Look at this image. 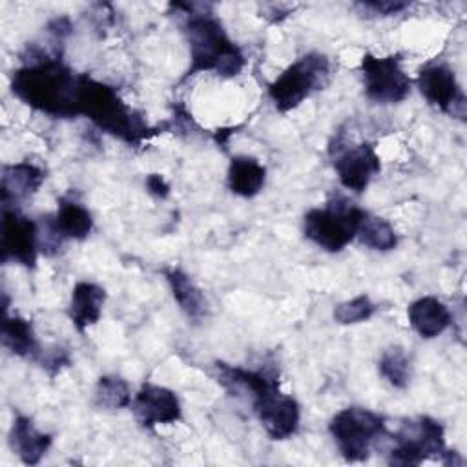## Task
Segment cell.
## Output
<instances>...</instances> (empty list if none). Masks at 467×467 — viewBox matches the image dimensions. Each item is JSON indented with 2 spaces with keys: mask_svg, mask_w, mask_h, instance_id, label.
I'll return each mask as SVG.
<instances>
[{
  "mask_svg": "<svg viewBox=\"0 0 467 467\" xmlns=\"http://www.w3.org/2000/svg\"><path fill=\"white\" fill-rule=\"evenodd\" d=\"M11 91L26 106L49 117H78V75L58 57H38L16 69Z\"/></svg>",
  "mask_w": 467,
  "mask_h": 467,
  "instance_id": "1",
  "label": "cell"
},
{
  "mask_svg": "<svg viewBox=\"0 0 467 467\" xmlns=\"http://www.w3.org/2000/svg\"><path fill=\"white\" fill-rule=\"evenodd\" d=\"M78 115L131 146L140 144L150 131L144 119L120 99L115 88L89 75H78Z\"/></svg>",
  "mask_w": 467,
  "mask_h": 467,
  "instance_id": "2",
  "label": "cell"
},
{
  "mask_svg": "<svg viewBox=\"0 0 467 467\" xmlns=\"http://www.w3.org/2000/svg\"><path fill=\"white\" fill-rule=\"evenodd\" d=\"M190 46V67L186 77L213 71L221 77H235L244 67V55L235 46L213 15L190 13L184 24Z\"/></svg>",
  "mask_w": 467,
  "mask_h": 467,
  "instance_id": "3",
  "label": "cell"
},
{
  "mask_svg": "<svg viewBox=\"0 0 467 467\" xmlns=\"http://www.w3.org/2000/svg\"><path fill=\"white\" fill-rule=\"evenodd\" d=\"M365 210L354 206L343 197L330 199L323 208H312L305 213L303 232L308 241L327 252H341L354 237Z\"/></svg>",
  "mask_w": 467,
  "mask_h": 467,
  "instance_id": "4",
  "label": "cell"
},
{
  "mask_svg": "<svg viewBox=\"0 0 467 467\" xmlns=\"http://www.w3.org/2000/svg\"><path fill=\"white\" fill-rule=\"evenodd\" d=\"M330 80V62L321 53H308L290 64L270 86L268 95L275 109L286 113Z\"/></svg>",
  "mask_w": 467,
  "mask_h": 467,
  "instance_id": "5",
  "label": "cell"
},
{
  "mask_svg": "<svg viewBox=\"0 0 467 467\" xmlns=\"http://www.w3.org/2000/svg\"><path fill=\"white\" fill-rule=\"evenodd\" d=\"M328 431L347 462L367 460L372 445L387 432L383 418L363 407L339 410L330 420Z\"/></svg>",
  "mask_w": 467,
  "mask_h": 467,
  "instance_id": "6",
  "label": "cell"
},
{
  "mask_svg": "<svg viewBox=\"0 0 467 467\" xmlns=\"http://www.w3.org/2000/svg\"><path fill=\"white\" fill-rule=\"evenodd\" d=\"M394 443L389 454L390 465H420L423 460L445 454L443 427L429 416L405 421L396 432Z\"/></svg>",
  "mask_w": 467,
  "mask_h": 467,
  "instance_id": "7",
  "label": "cell"
},
{
  "mask_svg": "<svg viewBox=\"0 0 467 467\" xmlns=\"http://www.w3.org/2000/svg\"><path fill=\"white\" fill-rule=\"evenodd\" d=\"M365 95L378 104L401 102L410 91V78L398 57H376L365 53L361 58Z\"/></svg>",
  "mask_w": 467,
  "mask_h": 467,
  "instance_id": "8",
  "label": "cell"
},
{
  "mask_svg": "<svg viewBox=\"0 0 467 467\" xmlns=\"http://www.w3.org/2000/svg\"><path fill=\"white\" fill-rule=\"evenodd\" d=\"M40 250V230L16 206L2 204V235L0 252L2 261H15L22 266L33 268Z\"/></svg>",
  "mask_w": 467,
  "mask_h": 467,
  "instance_id": "9",
  "label": "cell"
},
{
  "mask_svg": "<svg viewBox=\"0 0 467 467\" xmlns=\"http://www.w3.org/2000/svg\"><path fill=\"white\" fill-rule=\"evenodd\" d=\"M252 409L272 440H288L299 429L301 409L297 401L292 396L283 394L279 387L254 398Z\"/></svg>",
  "mask_w": 467,
  "mask_h": 467,
  "instance_id": "10",
  "label": "cell"
},
{
  "mask_svg": "<svg viewBox=\"0 0 467 467\" xmlns=\"http://www.w3.org/2000/svg\"><path fill=\"white\" fill-rule=\"evenodd\" d=\"M418 89L423 99L440 111L465 119V95L454 71L445 64H429L418 73Z\"/></svg>",
  "mask_w": 467,
  "mask_h": 467,
  "instance_id": "11",
  "label": "cell"
},
{
  "mask_svg": "<svg viewBox=\"0 0 467 467\" xmlns=\"http://www.w3.org/2000/svg\"><path fill=\"white\" fill-rule=\"evenodd\" d=\"M334 170L343 188L361 193L370 184L372 177L379 173L381 162L376 150L370 144L336 146Z\"/></svg>",
  "mask_w": 467,
  "mask_h": 467,
  "instance_id": "12",
  "label": "cell"
},
{
  "mask_svg": "<svg viewBox=\"0 0 467 467\" xmlns=\"http://www.w3.org/2000/svg\"><path fill=\"white\" fill-rule=\"evenodd\" d=\"M131 409L139 423L146 429L155 425H170L181 420V401L177 394L166 387L144 383L131 400Z\"/></svg>",
  "mask_w": 467,
  "mask_h": 467,
  "instance_id": "13",
  "label": "cell"
},
{
  "mask_svg": "<svg viewBox=\"0 0 467 467\" xmlns=\"http://www.w3.org/2000/svg\"><path fill=\"white\" fill-rule=\"evenodd\" d=\"M44 179V170L29 161L5 164L2 170V204L11 206L35 195Z\"/></svg>",
  "mask_w": 467,
  "mask_h": 467,
  "instance_id": "14",
  "label": "cell"
},
{
  "mask_svg": "<svg viewBox=\"0 0 467 467\" xmlns=\"http://www.w3.org/2000/svg\"><path fill=\"white\" fill-rule=\"evenodd\" d=\"M11 449L26 465H36L53 443V436L40 432L31 418L16 416L9 432Z\"/></svg>",
  "mask_w": 467,
  "mask_h": 467,
  "instance_id": "15",
  "label": "cell"
},
{
  "mask_svg": "<svg viewBox=\"0 0 467 467\" xmlns=\"http://www.w3.org/2000/svg\"><path fill=\"white\" fill-rule=\"evenodd\" d=\"M106 292L102 286L95 283L80 281L73 286L67 314L78 332H86L91 325H95L100 319Z\"/></svg>",
  "mask_w": 467,
  "mask_h": 467,
  "instance_id": "16",
  "label": "cell"
},
{
  "mask_svg": "<svg viewBox=\"0 0 467 467\" xmlns=\"http://www.w3.org/2000/svg\"><path fill=\"white\" fill-rule=\"evenodd\" d=\"M407 316L416 334L425 339L440 336L451 325V312L447 305L432 296H425L412 301L407 310Z\"/></svg>",
  "mask_w": 467,
  "mask_h": 467,
  "instance_id": "17",
  "label": "cell"
},
{
  "mask_svg": "<svg viewBox=\"0 0 467 467\" xmlns=\"http://www.w3.org/2000/svg\"><path fill=\"white\" fill-rule=\"evenodd\" d=\"M266 181V168L254 157L235 155L230 161L226 182L230 192L241 197L257 195Z\"/></svg>",
  "mask_w": 467,
  "mask_h": 467,
  "instance_id": "18",
  "label": "cell"
},
{
  "mask_svg": "<svg viewBox=\"0 0 467 467\" xmlns=\"http://www.w3.org/2000/svg\"><path fill=\"white\" fill-rule=\"evenodd\" d=\"M2 343L4 347L20 358L38 359L42 350L31 323L20 316H11L4 305V321H2Z\"/></svg>",
  "mask_w": 467,
  "mask_h": 467,
  "instance_id": "19",
  "label": "cell"
},
{
  "mask_svg": "<svg viewBox=\"0 0 467 467\" xmlns=\"http://www.w3.org/2000/svg\"><path fill=\"white\" fill-rule=\"evenodd\" d=\"M168 286L171 290L173 299L177 301L179 308L193 321H201L206 316V297L202 290L179 268H170L164 272Z\"/></svg>",
  "mask_w": 467,
  "mask_h": 467,
  "instance_id": "20",
  "label": "cell"
},
{
  "mask_svg": "<svg viewBox=\"0 0 467 467\" xmlns=\"http://www.w3.org/2000/svg\"><path fill=\"white\" fill-rule=\"evenodd\" d=\"M53 226L62 239H86L93 230L91 212L73 199H60Z\"/></svg>",
  "mask_w": 467,
  "mask_h": 467,
  "instance_id": "21",
  "label": "cell"
},
{
  "mask_svg": "<svg viewBox=\"0 0 467 467\" xmlns=\"http://www.w3.org/2000/svg\"><path fill=\"white\" fill-rule=\"evenodd\" d=\"M356 237L363 246L378 252H389L398 244V235L392 224L383 217L370 215L368 212H365V215L361 217Z\"/></svg>",
  "mask_w": 467,
  "mask_h": 467,
  "instance_id": "22",
  "label": "cell"
},
{
  "mask_svg": "<svg viewBox=\"0 0 467 467\" xmlns=\"http://www.w3.org/2000/svg\"><path fill=\"white\" fill-rule=\"evenodd\" d=\"M95 405L108 410H119L131 405L128 383L119 376H100L95 387Z\"/></svg>",
  "mask_w": 467,
  "mask_h": 467,
  "instance_id": "23",
  "label": "cell"
},
{
  "mask_svg": "<svg viewBox=\"0 0 467 467\" xmlns=\"http://www.w3.org/2000/svg\"><path fill=\"white\" fill-rule=\"evenodd\" d=\"M378 370L396 389H407L410 381V359L401 347L385 348L379 358Z\"/></svg>",
  "mask_w": 467,
  "mask_h": 467,
  "instance_id": "24",
  "label": "cell"
},
{
  "mask_svg": "<svg viewBox=\"0 0 467 467\" xmlns=\"http://www.w3.org/2000/svg\"><path fill=\"white\" fill-rule=\"evenodd\" d=\"M374 312H376V305L372 303V299L368 296L361 294V296H356L348 301L336 305L332 316L339 325H356V323L370 319L374 316Z\"/></svg>",
  "mask_w": 467,
  "mask_h": 467,
  "instance_id": "25",
  "label": "cell"
},
{
  "mask_svg": "<svg viewBox=\"0 0 467 467\" xmlns=\"http://www.w3.org/2000/svg\"><path fill=\"white\" fill-rule=\"evenodd\" d=\"M365 9L372 11L374 15H383V16H389V15H396L400 11H403L405 7H409L407 2H390V0H374V2H365L361 4Z\"/></svg>",
  "mask_w": 467,
  "mask_h": 467,
  "instance_id": "26",
  "label": "cell"
},
{
  "mask_svg": "<svg viewBox=\"0 0 467 467\" xmlns=\"http://www.w3.org/2000/svg\"><path fill=\"white\" fill-rule=\"evenodd\" d=\"M146 188L157 199H166L170 195V184L161 173H150L146 177Z\"/></svg>",
  "mask_w": 467,
  "mask_h": 467,
  "instance_id": "27",
  "label": "cell"
}]
</instances>
